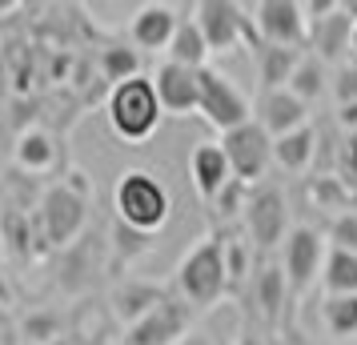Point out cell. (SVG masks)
Here are the masks:
<instances>
[{
    "mask_svg": "<svg viewBox=\"0 0 357 345\" xmlns=\"http://www.w3.org/2000/svg\"><path fill=\"white\" fill-rule=\"evenodd\" d=\"M313 157H317V129L313 125L273 141V164L285 169V173H305L309 164H313Z\"/></svg>",
    "mask_w": 357,
    "mask_h": 345,
    "instance_id": "22",
    "label": "cell"
},
{
    "mask_svg": "<svg viewBox=\"0 0 357 345\" xmlns=\"http://www.w3.org/2000/svg\"><path fill=\"white\" fill-rule=\"evenodd\" d=\"M149 249H153V237H149V233H137V229H129L125 221H113V253H116V261L129 265L132 257H145Z\"/></svg>",
    "mask_w": 357,
    "mask_h": 345,
    "instance_id": "32",
    "label": "cell"
},
{
    "mask_svg": "<svg viewBox=\"0 0 357 345\" xmlns=\"http://www.w3.org/2000/svg\"><path fill=\"white\" fill-rule=\"evenodd\" d=\"M113 209H116V221H125L129 229L137 233H161L169 213H173V197L157 173L149 169H129L121 173V181L113 189Z\"/></svg>",
    "mask_w": 357,
    "mask_h": 345,
    "instance_id": "3",
    "label": "cell"
},
{
    "mask_svg": "<svg viewBox=\"0 0 357 345\" xmlns=\"http://www.w3.org/2000/svg\"><path fill=\"white\" fill-rule=\"evenodd\" d=\"M233 345H265V337H261V329L241 325V333H237V342H233Z\"/></svg>",
    "mask_w": 357,
    "mask_h": 345,
    "instance_id": "36",
    "label": "cell"
},
{
    "mask_svg": "<svg viewBox=\"0 0 357 345\" xmlns=\"http://www.w3.org/2000/svg\"><path fill=\"white\" fill-rule=\"evenodd\" d=\"M105 113H109V129L125 145H145L165 116L161 100H157V89H153V77H132V81L116 84L109 93Z\"/></svg>",
    "mask_w": 357,
    "mask_h": 345,
    "instance_id": "4",
    "label": "cell"
},
{
    "mask_svg": "<svg viewBox=\"0 0 357 345\" xmlns=\"http://www.w3.org/2000/svg\"><path fill=\"white\" fill-rule=\"evenodd\" d=\"M173 289H177L197 313L213 309L221 297L229 293V273H225V245H221V233L201 237L185 257L177 261L173 273Z\"/></svg>",
    "mask_w": 357,
    "mask_h": 345,
    "instance_id": "1",
    "label": "cell"
},
{
    "mask_svg": "<svg viewBox=\"0 0 357 345\" xmlns=\"http://www.w3.org/2000/svg\"><path fill=\"white\" fill-rule=\"evenodd\" d=\"M341 161H345V164H349V169L357 173V132H349V137H345V148H341Z\"/></svg>",
    "mask_w": 357,
    "mask_h": 345,
    "instance_id": "35",
    "label": "cell"
},
{
    "mask_svg": "<svg viewBox=\"0 0 357 345\" xmlns=\"http://www.w3.org/2000/svg\"><path fill=\"white\" fill-rule=\"evenodd\" d=\"M253 24L265 45H281V49H309V17L305 4L297 0H257L253 8Z\"/></svg>",
    "mask_w": 357,
    "mask_h": 345,
    "instance_id": "10",
    "label": "cell"
},
{
    "mask_svg": "<svg viewBox=\"0 0 357 345\" xmlns=\"http://www.w3.org/2000/svg\"><path fill=\"white\" fill-rule=\"evenodd\" d=\"M20 342L24 345H56L61 337H65V317L56 309H33L24 321H20Z\"/></svg>",
    "mask_w": 357,
    "mask_h": 345,
    "instance_id": "28",
    "label": "cell"
},
{
    "mask_svg": "<svg viewBox=\"0 0 357 345\" xmlns=\"http://www.w3.org/2000/svg\"><path fill=\"white\" fill-rule=\"evenodd\" d=\"M221 245H225V273H229V293H245V285L253 277V245L241 233H221Z\"/></svg>",
    "mask_w": 357,
    "mask_h": 345,
    "instance_id": "26",
    "label": "cell"
},
{
    "mask_svg": "<svg viewBox=\"0 0 357 345\" xmlns=\"http://www.w3.org/2000/svg\"><path fill=\"white\" fill-rule=\"evenodd\" d=\"M181 345H213V337H209V333H201V329H193V333H189Z\"/></svg>",
    "mask_w": 357,
    "mask_h": 345,
    "instance_id": "38",
    "label": "cell"
},
{
    "mask_svg": "<svg viewBox=\"0 0 357 345\" xmlns=\"http://www.w3.org/2000/svg\"><path fill=\"white\" fill-rule=\"evenodd\" d=\"M325 241L333 249H345V253H357V209L349 213H337L325 229Z\"/></svg>",
    "mask_w": 357,
    "mask_h": 345,
    "instance_id": "33",
    "label": "cell"
},
{
    "mask_svg": "<svg viewBox=\"0 0 357 345\" xmlns=\"http://www.w3.org/2000/svg\"><path fill=\"white\" fill-rule=\"evenodd\" d=\"M97 237L93 233H84L77 245H68L61 253V285H65L68 293H84V289H93L100 277V269H105V253L100 245H93Z\"/></svg>",
    "mask_w": 357,
    "mask_h": 345,
    "instance_id": "19",
    "label": "cell"
},
{
    "mask_svg": "<svg viewBox=\"0 0 357 345\" xmlns=\"http://www.w3.org/2000/svg\"><path fill=\"white\" fill-rule=\"evenodd\" d=\"M245 237L257 253H273V249L285 245V237L293 233L289 225V201L277 185H257L253 197H249V209L241 217Z\"/></svg>",
    "mask_w": 357,
    "mask_h": 345,
    "instance_id": "6",
    "label": "cell"
},
{
    "mask_svg": "<svg viewBox=\"0 0 357 345\" xmlns=\"http://www.w3.org/2000/svg\"><path fill=\"white\" fill-rule=\"evenodd\" d=\"M0 233H4V249H8L13 257H33V253H36L33 229H29V217L20 213V209L0 213Z\"/></svg>",
    "mask_w": 357,
    "mask_h": 345,
    "instance_id": "30",
    "label": "cell"
},
{
    "mask_svg": "<svg viewBox=\"0 0 357 345\" xmlns=\"http://www.w3.org/2000/svg\"><path fill=\"white\" fill-rule=\"evenodd\" d=\"M197 113L205 116V125H213L225 137V132L253 121V105L233 84V77L217 72V68H201V105H197Z\"/></svg>",
    "mask_w": 357,
    "mask_h": 345,
    "instance_id": "7",
    "label": "cell"
},
{
    "mask_svg": "<svg viewBox=\"0 0 357 345\" xmlns=\"http://www.w3.org/2000/svg\"><path fill=\"white\" fill-rule=\"evenodd\" d=\"M253 121H257L261 129L277 141V137H289V132L305 129V125H309V105H305V100H297L289 89L261 93L257 105H253Z\"/></svg>",
    "mask_w": 357,
    "mask_h": 345,
    "instance_id": "16",
    "label": "cell"
},
{
    "mask_svg": "<svg viewBox=\"0 0 357 345\" xmlns=\"http://www.w3.org/2000/svg\"><path fill=\"white\" fill-rule=\"evenodd\" d=\"M354 29H357V20L349 17V8L341 0L325 20H313L309 24V49H313V56H321L325 65H333V68L345 65L349 45H354Z\"/></svg>",
    "mask_w": 357,
    "mask_h": 345,
    "instance_id": "15",
    "label": "cell"
},
{
    "mask_svg": "<svg viewBox=\"0 0 357 345\" xmlns=\"http://www.w3.org/2000/svg\"><path fill=\"white\" fill-rule=\"evenodd\" d=\"M165 61H173V65H185V68H209L205 61H209V45H205V36H201V29H197L193 17H181L177 24V36H173V45H169V52H165Z\"/></svg>",
    "mask_w": 357,
    "mask_h": 345,
    "instance_id": "23",
    "label": "cell"
},
{
    "mask_svg": "<svg viewBox=\"0 0 357 345\" xmlns=\"http://www.w3.org/2000/svg\"><path fill=\"white\" fill-rule=\"evenodd\" d=\"M305 61V49H281V45H261L253 52V65H257V81L261 93H277V89H289L297 65Z\"/></svg>",
    "mask_w": 357,
    "mask_h": 345,
    "instance_id": "20",
    "label": "cell"
},
{
    "mask_svg": "<svg viewBox=\"0 0 357 345\" xmlns=\"http://www.w3.org/2000/svg\"><path fill=\"white\" fill-rule=\"evenodd\" d=\"M329 93H333V100H337V109H345V105H357V61H345V65L333 68Z\"/></svg>",
    "mask_w": 357,
    "mask_h": 345,
    "instance_id": "34",
    "label": "cell"
},
{
    "mask_svg": "<svg viewBox=\"0 0 357 345\" xmlns=\"http://www.w3.org/2000/svg\"><path fill=\"white\" fill-rule=\"evenodd\" d=\"M321 325L333 342H354L357 337V293L354 297H325Z\"/></svg>",
    "mask_w": 357,
    "mask_h": 345,
    "instance_id": "27",
    "label": "cell"
},
{
    "mask_svg": "<svg viewBox=\"0 0 357 345\" xmlns=\"http://www.w3.org/2000/svg\"><path fill=\"white\" fill-rule=\"evenodd\" d=\"M100 77L113 81V89L132 81V77H141V52L129 49V45H109V49H100Z\"/></svg>",
    "mask_w": 357,
    "mask_h": 345,
    "instance_id": "29",
    "label": "cell"
},
{
    "mask_svg": "<svg viewBox=\"0 0 357 345\" xmlns=\"http://www.w3.org/2000/svg\"><path fill=\"white\" fill-rule=\"evenodd\" d=\"M169 293H173L169 285H157V281H145V277H125L109 289V313L125 329H132V325H141L149 313L161 309Z\"/></svg>",
    "mask_w": 357,
    "mask_h": 345,
    "instance_id": "12",
    "label": "cell"
},
{
    "mask_svg": "<svg viewBox=\"0 0 357 345\" xmlns=\"http://www.w3.org/2000/svg\"><path fill=\"white\" fill-rule=\"evenodd\" d=\"M249 197H253V185H245V181H233L213 197V217L217 221H237V217H245V209H249Z\"/></svg>",
    "mask_w": 357,
    "mask_h": 345,
    "instance_id": "31",
    "label": "cell"
},
{
    "mask_svg": "<svg viewBox=\"0 0 357 345\" xmlns=\"http://www.w3.org/2000/svg\"><path fill=\"white\" fill-rule=\"evenodd\" d=\"M193 20L201 36H205V45L209 52H237L241 45L257 52L265 40H261L257 24H253V13H249V4H233V0H201L193 4Z\"/></svg>",
    "mask_w": 357,
    "mask_h": 345,
    "instance_id": "5",
    "label": "cell"
},
{
    "mask_svg": "<svg viewBox=\"0 0 357 345\" xmlns=\"http://www.w3.org/2000/svg\"><path fill=\"white\" fill-rule=\"evenodd\" d=\"M221 148H225L229 169H233L237 181L253 185V189L265 181V173H269V164H273V137L261 129L257 121H249L241 129L225 132V137H221Z\"/></svg>",
    "mask_w": 357,
    "mask_h": 345,
    "instance_id": "9",
    "label": "cell"
},
{
    "mask_svg": "<svg viewBox=\"0 0 357 345\" xmlns=\"http://www.w3.org/2000/svg\"><path fill=\"white\" fill-rule=\"evenodd\" d=\"M349 56L357 61V29H354V45H349Z\"/></svg>",
    "mask_w": 357,
    "mask_h": 345,
    "instance_id": "40",
    "label": "cell"
},
{
    "mask_svg": "<svg viewBox=\"0 0 357 345\" xmlns=\"http://www.w3.org/2000/svg\"><path fill=\"white\" fill-rule=\"evenodd\" d=\"M245 289H249V297H253V313H257L261 321H265L269 329L281 325L285 305L293 301L281 261H261L257 269H253V277H249V285H245Z\"/></svg>",
    "mask_w": 357,
    "mask_h": 345,
    "instance_id": "14",
    "label": "cell"
},
{
    "mask_svg": "<svg viewBox=\"0 0 357 345\" xmlns=\"http://www.w3.org/2000/svg\"><path fill=\"white\" fill-rule=\"evenodd\" d=\"M13 301H17V297H13V285L4 281V273H0V309H8Z\"/></svg>",
    "mask_w": 357,
    "mask_h": 345,
    "instance_id": "37",
    "label": "cell"
},
{
    "mask_svg": "<svg viewBox=\"0 0 357 345\" xmlns=\"http://www.w3.org/2000/svg\"><path fill=\"white\" fill-rule=\"evenodd\" d=\"M153 89H157V100L169 116H189L201 105V72L197 68L161 61L153 72Z\"/></svg>",
    "mask_w": 357,
    "mask_h": 345,
    "instance_id": "13",
    "label": "cell"
},
{
    "mask_svg": "<svg viewBox=\"0 0 357 345\" xmlns=\"http://www.w3.org/2000/svg\"><path fill=\"white\" fill-rule=\"evenodd\" d=\"M177 24H181V17L173 4H145L132 17L129 36H132V45L145 52H169L173 36H177Z\"/></svg>",
    "mask_w": 357,
    "mask_h": 345,
    "instance_id": "17",
    "label": "cell"
},
{
    "mask_svg": "<svg viewBox=\"0 0 357 345\" xmlns=\"http://www.w3.org/2000/svg\"><path fill=\"white\" fill-rule=\"evenodd\" d=\"M321 289L325 297H354L357 293V253L333 249L325 253V269H321Z\"/></svg>",
    "mask_w": 357,
    "mask_h": 345,
    "instance_id": "24",
    "label": "cell"
},
{
    "mask_svg": "<svg viewBox=\"0 0 357 345\" xmlns=\"http://www.w3.org/2000/svg\"><path fill=\"white\" fill-rule=\"evenodd\" d=\"M4 253H8V249H4V233H0V257H4Z\"/></svg>",
    "mask_w": 357,
    "mask_h": 345,
    "instance_id": "41",
    "label": "cell"
},
{
    "mask_svg": "<svg viewBox=\"0 0 357 345\" xmlns=\"http://www.w3.org/2000/svg\"><path fill=\"white\" fill-rule=\"evenodd\" d=\"M33 229H36V253H49V249L52 253H65L89 229V197H81L77 189H68L65 181L49 185L40 193Z\"/></svg>",
    "mask_w": 357,
    "mask_h": 345,
    "instance_id": "2",
    "label": "cell"
},
{
    "mask_svg": "<svg viewBox=\"0 0 357 345\" xmlns=\"http://www.w3.org/2000/svg\"><path fill=\"white\" fill-rule=\"evenodd\" d=\"M56 345H93V337H84V333H65Z\"/></svg>",
    "mask_w": 357,
    "mask_h": 345,
    "instance_id": "39",
    "label": "cell"
},
{
    "mask_svg": "<svg viewBox=\"0 0 357 345\" xmlns=\"http://www.w3.org/2000/svg\"><path fill=\"white\" fill-rule=\"evenodd\" d=\"M193 317L197 309L173 289L157 313H149L141 325L125 329V345H181L193 333Z\"/></svg>",
    "mask_w": 357,
    "mask_h": 345,
    "instance_id": "11",
    "label": "cell"
},
{
    "mask_svg": "<svg viewBox=\"0 0 357 345\" xmlns=\"http://www.w3.org/2000/svg\"><path fill=\"white\" fill-rule=\"evenodd\" d=\"M329 81H333V72H329V65H325L321 56H313V52H305V61L297 65V72H293L289 81V93L297 100H305V105H313V100H321L325 93H329Z\"/></svg>",
    "mask_w": 357,
    "mask_h": 345,
    "instance_id": "25",
    "label": "cell"
},
{
    "mask_svg": "<svg viewBox=\"0 0 357 345\" xmlns=\"http://www.w3.org/2000/svg\"><path fill=\"white\" fill-rule=\"evenodd\" d=\"M13 157H17L24 173H52L56 161H61V145L45 129H24L17 137V145H13Z\"/></svg>",
    "mask_w": 357,
    "mask_h": 345,
    "instance_id": "21",
    "label": "cell"
},
{
    "mask_svg": "<svg viewBox=\"0 0 357 345\" xmlns=\"http://www.w3.org/2000/svg\"><path fill=\"white\" fill-rule=\"evenodd\" d=\"M325 253H329V241H325L313 225H293V233L285 237V245H281V269H285L293 301L305 297L309 289L321 281Z\"/></svg>",
    "mask_w": 357,
    "mask_h": 345,
    "instance_id": "8",
    "label": "cell"
},
{
    "mask_svg": "<svg viewBox=\"0 0 357 345\" xmlns=\"http://www.w3.org/2000/svg\"><path fill=\"white\" fill-rule=\"evenodd\" d=\"M189 177H193V189L201 193V201H209L233 181V169H229V157L221 141H201V145L189 153Z\"/></svg>",
    "mask_w": 357,
    "mask_h": 345,
    "instance_id": "18",
    "label": "cell"
}]
</instances>
